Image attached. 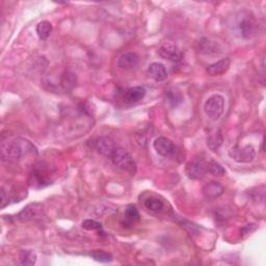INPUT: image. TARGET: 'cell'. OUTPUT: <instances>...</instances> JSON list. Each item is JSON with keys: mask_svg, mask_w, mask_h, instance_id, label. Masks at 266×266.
Listing matches in <instances>:
<instances>
[{"mask_svg": "<svg viewBox=\"0 0 266 266\" xmlns=\"http://www.w3.org/2000/svg\"><path fill=\"white\" fill-rule=\"evenodd\" d=\"M38 150L28 139L15 137L4 139L1 143V158L7 162H19L28 156L37 155Z\"/></svg>", "mask_w": 266, "mask_h": 266, "instance_id": "1", "label": "cell"}, {"mask_svg": "<svg viewBox=\"0 0 266 266\" xmlns=\"http://www.w3.org/2000/svg\"><path fill=\"white\" fill-rule=\"evenodd\" d=\"M43 82L45 89L49 91H52V93H62V91L68 93L76 85L74 73L68 70L64 71L60 75H46L43 78Z\"/></svg>", "mask_w": 266, "mask_h": 266, "instance_id": "2", "label": "cell"}, {"mask_svg": "<svg viewBox=\"0 0 266 266\" xmlns=\"http://www.w3.org/2000/svg\"><path fill=\"white\" fill-rule=\"evenodd\" d=\"M111 160L115 166L119 169L128 172L131 175H135L137 166L133 157L123 148H115L114 152L111 155Z\"/></svg>", "mask_w": 266, "mask_h": 266, "instance_id": "3", "label": "cell"}, {"mask_svg": "<svg viewBox=\"0 0 266 266\" xmlns=\"http://www.w3.org/2000/svg\"><path fill=\"white\" fill-rule=\"evenodd\" d=\"M237 30L243 39L252 40L259 31V24H258L254 16L249 14H243L237 22Z\"/></svg>", "mask_w": 266, "mask_h": 266, "instance_id": "4", "label": "cell"}, {"mask_svg": "<svg viewBox=\"0 0 266 266\" xmlns=\"http://www.w3.org/2000/svg\"><path fill=\"white\" fill-rule=\"evenodd\" d=\"M224 110V98L222 95L215 94L206 100L204 104V111L209 119L215 121L219 120Z\"/></svg>", "mask_w": 266, "mask_h": 266, "instance_id": "5", "label": "cell"}, {"mask_svg": "<svg viewBox=\"0 0 266 266\" xmlns=\"http://www.w3.org/2000/svg\"><path fill=\"white\" fill-rule=\"evenodd\" d=\"M229 155L233 160L239 163H249L256 157L255 148L252 145L245 146H234L229 150Z\"/></svg>", "mask_w": 266, "mask_h": 266, "instance_id": "6", "label": "cell"}, {"mask_svg": "<svg viewBox=\"0 0 266 266\" xmlns=\"http://www.w3.org/2000/svg\"><path fill=\"white\" fill-rule=\"evenodd\" d=\"M206 161L201 157H196L193 160L189 161L186 165V175L189 179L199 180L204 177L207 172Z\"/></svg>", "mask_w": 266, "mask_h": 266, "instance_id": "7", "label": "cell"}, {"mask_svg": "<svg viewBox=\"0 0 266 266\" xmlns=\"http://www.w3.org/2000/svg\"><path fill=\"white\" fill-rule=\"evenodd\" d=\"M153 148L156 153L162 157H174L177 153V147L171 139L164 136L157 137L153 141Z\"/></svg>", "mask_w": 266, "mask_h": 266, "instance_id": "8", "label": "cell"}, {"mask_svg": "<svg viewBox=\"0 0 266 266\" xmlns=\"http://www.w3.org/2000/svg\"><path fill=\"white\" fill-rule=\"evenodd\" d=\"M91 147H93L99 154L106 157H111L112 153L115 150L113 140L107 136H99L94 138L93 143H91Z\"/></svg>", "mask_w": 266, "mask_h": 266, "instance_id": "9", "label": "cell"}, {"mask_svg": "<svg viewBox=\"0 0 266 266\" xmlns=\"http://www.w3.org/2000/svg\"><path fill=\"white\" fill-rule=\"evenodd\" d=\"M158 54L164 60L174 63L180 62L182 58L181 50L173 43H164L161 45L159 50H158Z\"/></svg>", "mask_w": 266, "mask_h": 266, "instance_id": "10", "label": "cell"}, {"mask_svg": "<svg viewBox=\"0 0 266 266\" xmlns=\"http://www.w3.org/2000/svg\"><path fill=\"white\" fill-rule=\"evenodd\" d=\"M42 214H43V207H42L41 204L35 203L25 207L24 209L17 215V219L20 222H29L41 218Z\"/></svg>", "mask_w": 266, "mask_h": 266, "instance_id": "11", "label": "cell"}, {"mask_svg": "<svg viewBox=\"0 0 266 266\" xmlns=\"http://www.w3.org/2000/svg\"><path fill=\"white\" fill-rule=\"evenodd\" d=\"M231 66L230 58H222V60L216 62L214 64H211L210 66H207L206 72L210 76H221V75L226 73Z\"/></svg>", "mask_w": 266, "mask_h": 266, "instance_id": "12", "label": "cell"}, {"mask_svg": "<svg viewBox=\"0 0 266 266\" xmlns=\"http://www.w3.org/2000/svg\"><path fill=\"white\" fill-rule=\"evenodd\" d=\"M224 191L223 186L220 182L212 181L203 187V195L208 200H215L220 198Z\"/></svg>", "mask_w": 266, "mask_h": 266, "instance_id": "13", "label": "cell"}, {"mask_svg": "<svg viewBox=\"0 0 266 266\" xmlns=\"http://www.w3.org/2000/svg\"><path fill=\"white\" fill-rule=\"evenodd\" d=\"M149 76L153 78L157 82L164 81L168 78V72H166L165 66L160 63H152L148 68Z\"/></svg>", "mask_w": 266, "mask_h": 266, "instance_id": "14", "label": "cell"}, {"mask_svg": "<svg viewBox=\"0 0 266 266\" xmlns=\"http://www.w3.org/2000/svg\"><path fill=\"white\" fill-rule=\"evenodd\" d=\"M139 56L135 52H127L120 56L118 61V66L121 69L129 70L138 65Z\"/></svg>", "mask_w": 266, "mask_h": 266, "instance_id": "15", "label": "cell"}, {"mask_svg": "<svg viewBox=\"0 0 266 266\" xmlns=\"http://www.w3.org/2000/svg\"><path fill=\"white\" fill-rule=\"evenodd\" d=\"M146 96V89L141 87H133L125 91L124 99L127 103H136Z\"/></svg>", "mask_w": 266, "mask_h": 266, "instance_id": "16", "label": "cell"}, {"mask_svg": "<svg viewBox=\"0 0 266 266\" xmlns=\"http://www.w3.org/2000/svg\"><path fill=\"white\" fill-rule=\"evenodd\" d=\"M223 137L220 129H213L209 133H208L207 136V146L211 151L215 152L221 148L222 145Z\"/></svg>", "mask_w": 266, "mask_h": 266, "instance_id": "17", "label": "cell"}, {"mask_svg": "<svg viewBox=\"0 0 266 266\" xmlns=\"http://www.w3.org/2000/svg\"><path fill=\"white\" fill-rule=\"evenodd\" d=\"M124 220H125V222H123L124 226L125 224H128L129 227H131L132 224H134L139 221V212L134 205H128L125 208Z\"/></svg>", "mask_w": 266, "mask_h": 266, "instance_id": "18", "label": "cell"}, {"mask_svg": "<svg viewBox=\"0 0 266 266\" xmlns=\"http://www.w3.org/2000/svg\"><path fill=\"white\" fill-rule=\"evenodd\" d=\"M218 47L219 44L214 41H211L207 38L202 39L199 42V51L200 53L203 54H210V53H215L218 51Z\"/></svg>", "mask_w": 266, "mask_h": 266, "instance_id": "19", "label": "cell"}, {"mask_svg": "<svg viewBox=\"0 0 266 266\" xmlns=\"http://www.w3.org/2000/svg\"><path fill=\"white\" fill-rule=\"evenodd\" d=\"M53 30L52 24L49 21H42L37 25V33L41 40H47Z\"/></svg>", "mask_w": 266, "mask_h": 266, "instance_id": "20", "label": "cell"}, {"mask_svg": "<svg viewBox=\"0 0 266 266\" xmlns=\"http://www.w3.org/2000/svg\"><path fill=\"white\" fill-rule=\"evenodd\" d=\"M144 206L147 208L148 210L156 212V211H160L163 208L164 204L160 199H158L156 197H149L145 200Z\"/></svg>", "mask_w": 266, "mask_h": 266, "instance_id": "21", "label": "cell"}, {"mask_svg": "<svg viewBox=\"0 0 266 266\" xmlns=\"http://www.w3.org/2000/svg\"><path fill=\"white\" fill-rule=\"evenodd\" d=\"M19 259L22 265H33L37 262V255L32 251H22L19 255Z\"/></svg>", "mask_w": 266, "mask_h": 266, "instance_id": "22", "label": "cell"}, {"mask_svg": "<svg viewBox=\"0 0 266 266\" xmlns=\"http://www.w3.org/2000/svg\"><path fill=\"white\" fill-rule=\"evenodd\" d=\"M207 171L209 172L212 176H215V177H222L226 174V170L222 168V165L214 160L210 161L207 164Z\"/></svg>", "mask_w": 266, "mask_h": 266, "instance_id": "23", "label": "cell"}, {"mask_svg": "<svg viewBox=\"0 0 266 266\" xmlns=\"http://www.w3.org/2000/svg\"><path fill=\"white\" fill-rule=\"evenodd\" d=\"M90 257L93 258L94 260L98 262H102V263H107L112 260V256L103 251H95L93 253H90Z\"/></svg>", "mask_w": 266, "mask_h": 266, "instance_id": "24", "label": "cell"}, {"mask_svg": "<svg viewBox=\"0 0 266 266\" xmlns=\"http://www.w3.org/2000/svg\"><path fill=\"white\" fill-rule=\"evenodd\" d=\"M81 226L83 229L89 230V231H97V230H100L102 228L101 223L94 221V220H86L85 222H82Z\"/></svg>", "mask_w": 266, "mask_h": 266, "instance_id": "25", "label": "cell"}, {"mask_svg": "<svg viewBox=\"0 0 266 266\" xmlns=\"http://www.w3.org/2000/svg\"><path fill=\"white\" fill-rule=\"evenodd\" d=\"M168 99L173 106H176L178 103H180L182 101L181 95L179 93H177V91H173V90H170L168 93Z\"/></svg>", "mask_w": 266, "mask_h": 266, "instance_id": "26", "label": "cell"}, {"mask_svg": "<svg viewBox=\"0 0 266 266\" xmlns=\"http://www.w3.org/2000/svg\"><path fill=\"white\" fill-rule=\"evenodd\" d=\"M1 209H3V208H5L8 204H10V196H8V194H6L5 189L2 187L1 188Z\"/></svg>", "mask_w": 266, "mask_h": 266, "instance_id": "27", "label": "cell"}]
</instances>
